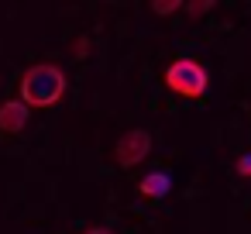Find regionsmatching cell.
I'll return each mask as SVG.
<instances>
[{
  "label": "cell",
  "mask_w": 251,
  "mask_h": 234,
  "mask_svg": "<svg viewBox=\"0 0 251 234\" xmlns=\"http://www.w3.org/2000/svg\"><path fill=\"white\" fill-rule=\"evenodd\" d=\"M66 93V76L55 66H31L21 76V104L28 107H52Z\"/></svg>",
  "instance_id": "obj_1"
},
{
  "label": "cell",
  "mask_w": 251,
  "mask_h": 234,
  "mask_svg": "<svg viewBox=\"0 0 251 234\" xmlns=\"http://www.w3.org/2000/svg\"><path fill=\"white\" fill-rule=\"evenodd\" d=\"M206 69L200 66V62H193V59H176L169 69H165V86L172 90V93H179V97H189V100H196V97H203L206 93Z\"/></svg>",
  "instance_id": "obj_2"
},
{
  "label": "cell",
  "mask_w": 251,
  "mask_h": 234,
  "mask_svg": "<svg viewBox=\"0 0 251 234\" xmlns=\"http://www.w3.org/2000/svg\"><path fill=\"white\" fill-rule=\"evenodd\" d=\"M148 152H151V134L148 131H127V134H121V141L114 148V158H117V165L131 169V165L145 162Z\"/></svg>",
  "instance_id": "obj_3"
},
{
  "label": "cell",
  "mask_w": 251,
  "mask_h": 234,
  "mask_svg": "<svg viewBox=\"0 0 251 234\" xmlns=\"http://www.w3.org/2000/svg\"><path fill=\"white\" fill-rule=\"evenodd\" d=\"M25 124H28V104L7 100L4 107H0V131H4V134H18Z\"/></svg>",
  "instance_id": "obj_4"
},
{
  "label": "cell",
  "mask_w": 251,
  "mask_h": 234,
  "mask_svg": "<svg viewBox=\"0 0 251 234\" xmlns=\"http://www.w3.org/2000/svg\"><path fill=\"white\" fill-rule=\"evenodd\" d=\"M169 186H172V179H169L165 172H148V176L138 182L141 196H148V200H158V196H165V193H169Z\"/></svg>",
  "instance_id": "obj_5"
},
{
  "label": "cell",
  "mask_w": 251,
  "mask_h": 234,
  "mask_svg": "<svg viewBox=\"0 0 251 234\" xmlns=\"http://www.w3.org/2000/svg\"><path fill=\"white\" fill-rule=\"evenodd\" d=\"M179 7H182V4H176V0H172V4H169V0H165V4H151L155 14H176Z\"/></svg>",
  "instance_id": "obj_6"
},
{
  "label": "cell",
  "mask_w": 251,
  "mask_h": 234,
  "mask_svg": "<svg viewBox=\"0 0 251 234\" xmlns=\"http://www.w3.org/2000/svg\"><path fill=\"white\" fill-rule=\"evenodd\" d=\"M237 172H241V176H251V152L237 158Z\"/></svg>",
  "instance_id": "obj_7"
},
{
  "label": "cell",
  "mask_w": 251,
  "mask_h": 234,
  "mask_svg": "<svg viewBox=\"0 0 251 234\" xmlns=\"http://www.w3.org/2000/svg\"><path fill=\"white\" fill-rule=\"evenodd\" d=\"M210 7H213V4H186V11H189L193 18H200V14H206Z\"/></svg>",
  "instance_id": "obj_8"
},
{
  "label": "cell",
  "mask_w": 251,
  "mask_h": 234,
  "mask_svg": "<svg viewBox=\"0 0 251 234\" xmlns=\"http://www.w3.org/2000/svg\"><path fill=\"white\" fill-rule=\"evenodd\" d=\"M83 49H86V38H79V42H73V52H76V55H86Z\"/></svg>",
  "instance_id": "obj_9"
},
{
  "label": "cell",
  "mask_w": 251,
  "mask_h": 234,
  "mask_svg": "<svg viewBox=\"0 0 251 234\" xmlns=\"http://www.w3.org/2000/svg\"><path fill=\"white\" fill-rule=\"evenodd\" d=\"M86 234H110V231H107V227H90Z\"/></svg>",
  "instance_id": "obj_10"
}]
</instances>
